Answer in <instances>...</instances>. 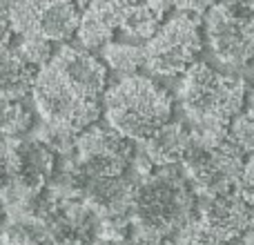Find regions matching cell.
<instances>
[{"mask_svg":"<svg viewBox=\"0 0 254 245\" xmlns=\"http://www.w3.org/2000/svg\"><path fill=\"white\" fill-rule=\"evenodd\" d=\"M203 49L201 16H192L176 9L165 22L158 25L152 38L143 45V69L156 76H181L192 62H196Z\"/></svg>","mask_w":254,"mask_h":245,"instance_id":"277c9868","label":"cell"},{"mask_svg":"<svg viewBox=\"0 0 254 245\" xmlns=\"http://www.w3.org/2000/svg\"><path fill=\"white\" fill-rule=\"evenodd\" d=\"M85 245H116V243H110V241H103V239H94V241H87Z\"/></svg>","mask_w":254,"mask_h":245,"instance_id":"7402d4cb","label":"cell"},{"mask_svg":"<svg viewBox=\"0 0 254 245\" xmlns=\"http://www.w3.org/2000/svg\"><path fill=\"white\" fill-rule=\"evenodd\" d=\"M36 69L18 58L11 47L0 45V98L20 101L31 89Z\"/></svg>","mask_w":254,"mask_h":245,"instance_id":"7c38bea8","label":"cell"},{"mask_svg":"<svg viewBox=\"0 0 254 245\" xmlns=\"http://www.w3.org/2000/svg\"><path fill=\"white\" fill-rule=\"evenodd\" d=\"M31 127H34V114L29 112V107L20 101L9 103L2 127H0V136L16 140V138H22L25 134H29Z\"/></svg>","mask_w":254,"mask_h":245,"instance_id":"2e32d148","label":"cell"},{"mask_svg":"<svg viewBox=\"0 0 254 245\" xmlns=\"http://www.w3.org/2000/svg\"><path fill=\"white\" fill-rule=\"evenodd\" d=\"M116 29H119V13L107 0H98L96 4L83 9L78 18V27H76V38H78L80 47L94 52L114 40Z\"/></svg>","mask_w":254,"mask_h":245,"instance_id":"8fae6325","label":"cell"},{"mask_svg":"<svg viewBox=\"0 0 254 245\" xmlns=\"http://www.w3.org/2000/svg\"><path fill=\"white\" fill-rule=\"evenodd\" d=\"M145 156L152 161V165H170L181 163L190 147H192V134L185 122L167 121L154 134H149L145 140H138Z\"/></svg>","mask_w":254,"mask_h":245,"instance_id":"30bf717a","label":"cell"},{"mask_svg":"<svg viewBox=\"0 0 254 245\" xmlns=\"http://www.w3.org/2000/svg\"><path fill=\"white\" fill-rule=\"evenodd\" d=\"M205 38L216 61L230 67H248L252 58V18L230 13L223 4H212L205 13Z\"/></svg>","mask_w":254,"mask_h":245,"instance_id":"8992f818","label":"cell"},{"mask_svg":"<svg viewBox=\"0 0 254 245\" xmlns=\"http://www.w3.org/2000/svg\"><path fill=\"white\" fill-rule=\"evenodd\" d=\"M170 4L179 11L192 13V16H203L212 4H216V0H170Z\"/></svg>","mask_w":254,"mask_h":245,"instance_id":"d6986e66","label":"cell"},{"mask_svg":"<svg viewBox=\"0 0 254 245\" xmlns=\"http://www.w3.org/2000/svg\"><path fill=\"white\" fill-rule=\"evenodd\" d=\"M29 92L34 94V103L45 122L65 127V129L74 131V134L94 125L103 116L101 101H85V98H80L56 74V69L49 62L36 71Z\"/></svg>","mask_w":254,"mask_h":245,"instance_id":"5b68a950","label":"cell"},{"mask_svg":"<svg viewBox=\"0 0 254 245\" xmlns=\"http://www.w3.org/2000/svg\"><path fill=\"white\" fill-rule=\"evenodd\" d=\"M49 65L85 101H101L107 89V67L87 49L63 47L52 56Z\"/></svg>","mask_w":254,"mask_h":245,"instance_id":"52a82bcc","label":"cell"},{"mask_svg":"<svg viewBox=\"0 0 254 245\" xmlns=\"http://www.w3.org/2000/svg\"><path fill=\"white\" fill-rule=\"evenodd\" d=\"M228 138L234 145L243 149L246 154H252V143H254V122L250 110H243L230 121L228 125Z\"/></svg>","mask_w":254,"mask_h":245,"instance_id":"e0dca14e","label":"cell"},{"mask_svg":"<svg viewBox=\"0 0 254 245\" xmlns=\"http://www.w3.org/2000/svg\"><path fill=\"white\" fill-rule=\"evenodd\" d=\"M74 2H76V7L83 11V9H87V7H92V4H96L98 0H74Z\"/></svg>","mask_w":254,"mask_h":245,"instance_id":"ffe728a7","label":"cell"},{"mask_svg":"<svg viewBox=\"0 0 254 245\" xmlns=\"http://www.w3.org/2000/svg\"><path fill=\"white\" fill-rule=\"evenodd\" d=\"M9 47L18 54L22 62L34 67L36 71L47 65L54 56V43H49L47 38H40V36H16Z\"/></svg>","mask_w":254,"mask_h":245,"instance_id":"9a60e30c","label":"cell"},{"mask_svg":"<svg viewBox=\"0 0 254 245\" xmlns=\"http://www.w3.org/2000/svg\"><path fill=\"white\" fill-rule=\"evenodd\" d=\"M234 192L239 194V196L243 198V201L252 203L254 198V181H252V156L246 161V165H243V170L239 172L237 181H234Z\"/></svg>","mask_w":254,"mask_h":245,"instance_id":"ac0fdd59","label":"cell"},{"mask_svg":"<svg viewBox=\"0 0 254 245\" xmlns=\"http://www.w3.org/2000/svg\"><path fill=\"white\" fill-rule=\"evenodd\" d=\"M103 65L116 71L119 78L134 76L143 69V45H131L123 40H110L101 47Z\"/></svg>","mask_w":254,"mask_h":245,"instance_id":"5bb4252c","label":"cell"},{"mask_svg":"<svg viewBox=\"0 0 254 245\" xmlns=\"http://www.w3.org/2000/svg\"><path fill=\"white\" fill-rule=\"evenodd\" d=\"M198 223L216 239L230 243L252 228V203L243 201L234 189L221 196L205 198Z\"/></svg>","mask_w":254,"mask_h":245,"instance_id":"ba28073f","label":"cell"},{"mask_svg":"<svg viewBox=\"0 0 254 245\" xmlns=\"http://www.w3.org/2000/svg\"><path fill=\"white\" fill-rule=\"evenodd\" d=\"M105 122L129 140H145L172 121L174 101L165 87L147 76H125L105 89Z\"/></svg>","mask_w":254,"mask_h":245,"instance_id":"7a4b0ae2","label":"cell"},{"mask_svg":"<svg viewBox=\"0 0 254 245\" xmlns=\"http://www.w3.org/2000/svg\"><path fill=\"white\" fill-rule=\"evenodd\" d=\"M13 2H16V0H0V13H7L9 9L13 7Z\"/></svg>","mask_w":254,"mask_h":245,"instance_id":"44dd1931","label":"cell"},{"mask_svg":"<svg viewBox=\"0 0 254 245\" xmlns=\"http://www.w3.org/2000/svg\"><path fill=\"white\" fill-rule=\"evenodd\" d=\"M2 214H4V210H2V203H0V221H2Z\"/></svg>","mask_w":254,"mask_h":245,"instance_id":"603a6c76","label":"cell"},{"mask_svg":"<svg viewBox=\"0 0 254 245\" xmlns=\"http://www.w3.org/2000/svg\"><path fill=\"white\" fill-rule=\"evenodd\" d=\"M181 103L190 122L219 116L232 121L250 110V85L246 76H223L207 62L196 61L181 74Z\"/></svg>","mask_w":254,"mask_h":245,"instance_id":"3957f363","label":"cell"},{"mask_svg":"<svg viewBox=\"0 0 254 245\" xmlns=\"http://www.w3.org/2000/svg\"><path fill=\"white\" fill-rule=\"evenodd\" d=\"M163 18L149 7L145 0H138L136 4L127 7L119 13V29L125 36L123 43L131 45H145V40L152 38V34L158 29Z\"/></svg>","mask_w":254,"mask_h":245,"instance_id":"4fadbf2b","label":"cell"},{"mask_svg":"<svg viewBox=\"0 0 254 245\" xmlns=\"http://www.w3.org/2000/svg\"><path fill=\"white\" fill-rule=\"evenodd\" d=\"M11 152L18 183L29 192L43 189L56 170V154L36 138H16V143L11 145Z\"/></svg>","mask_w":254,"mask_h":245,"instance_id":"9c48e42d","label":"cell"},{"mask_svg":"<svg viewBox=\"0 0 254 245\" xmlns=\"http://www.w3.org/2000/svg\"><path fill=\"white\" fill-rule=\"evenodd\" d=\"M194 196L196 194L179 163L156 165L149 174L136 181L131 221L167 237L192 221Z\"/></svg>","mask_w":254,"mask_h":245,"instance_id":"6da1fadb","label":"cell"}]
</instances>
